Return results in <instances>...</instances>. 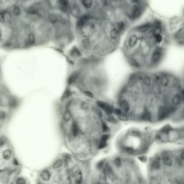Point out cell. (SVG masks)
<instances>
[{"instance_id": "cell-42", "label": "cell", "mask_w": 184, "mask_h": 184, "mask_svg": "<svg viewBox=\"0 0 184 184\" xmlns=\"http://www.w3.org/2000/svg\"><path fill=\"white\" fill-rule=\"evenodd\" d=\"M84 93L85 95L90 98H92L93 97V94L91 92H90V91H84Z\"/></svg>"}, {"instance_id": "cell-7", "label": "cell", "mask_w": 184, "mask_h": 184, "mask_svg": "<svg viewBox=\"0 0 184 184\" xmlns=\"http://www.w3.org/2000/svg\"><path fill=\"white\" fill-rule=\"evenodd\" d=\"M90 16L88 15H84L82 16L78 21L77 25L79 28H83L88 24V22L90 21Z\"/></svg>"}, {"instance_id": "cell-25", "label": "cell", "mask_w": 184, "mask_h": 184, "mask_svg": "<svg viewBox=\"0 0 184 184\" xmlns=\"http://www.w3.org/2000/svg\"><path fill=\"white\" fill-rule=\"evenodd\" d=\"M161 28L160 26H156L153 31V34L154 36L157 35L161 34Z\"/></svg>"}, {"instance_id": "cell-11", "label": "cell", "mask_w": 184, "mask_h": 184, "mask_svg": "<svg viewBox=\"0 0 184 184\" xmlns=\"http://www.w3.org/2000/svg\"><path fill=\"white\" fill-rule=\"evenodd\" d=\"M152 114L148 109H146L144 111L141 116L142 120L145 121H152L153 119Z\"/></svg>"}, {"instance_id": "cell-33", "label": "cell", "mask_w": 184, "mask_h": 184, "mask_svg": "<svg viewBox=\"0 0 184 184\" xmlns=\"http://www.w3.org/2000/svg\"><path fill=\"white\" fill-rule=\"evenodd\" d=\"M152 184H162L161 179L158 177H155L152 180Z\"/></svg>"}, {"instance_id": "cell-28", "label": "cell", "mask_w": 184, "mask_h": 184, "mask_svg": "<svg viewBox=\"0 0 184 184\" xmlns=\"http://www.w3.org/2000/svg\"><path fill=\"white\" fill-rule=\"evenodd\" d=\"M63 118L65 121H68L70 120L71 118V114L68 111H65L63 115Z\"/></svg>"}, {"instance_id": "cell-41", "label": "cell", "mask_w": 184, "mask_h": 184, "mask_svg": "<svg viewBox=\"0 0 184 184\" xmlns=\"http://www.w3.org/2000/svg\"><path fill=\"white\" fill-rule=\"evenodd\" d=\"M138 159L140 160L143 163H145L147 160V157L146 156H145V155L140 156L138 157Z\"/></svg>"}, {"instance_id": "cell-49", "label": "cell", "mask_w": 184, "mask_h": 184, "mask_svg": "<svg viewBox=\"0 0 184 184\" xmlns=\"http://www.w3.org/2000/svg\"><path fill=\"white\" fill-rule=\"evenodd\" d=\"M13 164H15V165H18V162L17 161V160H16V159H15V160H14V161H13Z\"/></svg>"}, {"instance_id": "cell-40", "label": "cell", "mask_w": 184, "mask_h": 184, "mask_svg": "<svg viewBox=\"0 0 184 184\" xmlns=\"http://www.w3.org/2000/svg\"><path fill=\"white\" fill-rule=\"evenodd\" d=\"M13 12L15 15H18L20 14V13H21V10L18 7H15L13 9Z\"/></svg>"}, {"instance_id": "cell-43", "label": "cell", "mask_w": 184, "mask_h": 184, "mask_svg": "<svg viewBox=\"0 0 184 184\" xmlns=\"http://www.w3.org/2000/svg\"><path fill=\"white\" fill-rule=\"evenodd\" d=\"M114 113L117 116H120L122 113V110L120 109H116L114 110Z\"/></svg>"}, {"instance_id": "cell-9", "label": "cell", "mask_w": 184, "mask_h": 184, "mask_svg": "<svg viewBox=\"0 0 184 184\" xmlns=\"http://www.w3.org/2000/svg\"><path fill=\"white\" fill-rule=\"evenodd\" d=\"M120 33L116 28H110L109 33V37L111 40L115 41L119 37Z\"/></svg>"}, {"instance_id": "cell-2", "label": "cell", "mask_w": 184, "mask_h": 184, "mask_svg": "<svg viewBox=\"0 0 184 184\" xmlns=\"http://www.w3.org/2000/svg\"><path fill=\"white\" fill-rule=\"evenodd\" d=\"M163 165L168 168H171L175 165L174 157L172 152L164 151L160 155Z\"/></svg>"}, {"instance_id": "cell-23", "label": "cell", "mask_w": 184, "mask_h": 184, "mask_svg": "<svg viewBox=\"0 0 184 184\" xmlns=\"http://www.w3.org/2000/svg\"><path fill=\"white\" fill-rule=\"evenodd\" d=\"M129 62L131 65L135 68H138L140 67V63L136 59L134 58H131L129 60Z\"/></svg>"}, {"instance_id": "cell-3", "label": "cell", "mask_w": 184, "mask_h": 184, "mask_svg": "<svg viewBox=\"0 0 184 184\" xmlns=\"http://www.w3.org/2000/svg\"><path fill=\"white\" fill-rule=\"evenodd\" d=\"M168 142H176L182 139V136L179 128L173 127L169 131L168 133Z\"/></svg>"}, {"instance_id": "cell-32", "label": "cell", "mask_w": 184, "mask_h": 184, "mask_svg": "<svg viewBox=\"0 0 184 184\" xmlns=\"http://www.w3.org/2000/svg\"><path fill=\"white\" fill-rule=\"evenodd\" d=\"M102 129L103 132H108L109 131V127L108 126L107 124L103 122L102 123Z\"/></svg>"}, {"instance_id": "cell-24", "label": "cell", "mask_w": 184, "mask_h": 184, "mask_svg": "<svg viewBox=\"0 0 184 184\" xmlns=\"http://www.w3.org/2000/svg\"><path fill=\"white\" fill-rule=\"evenodd\" d=\"M71 92L70 90L68 89H67L63 94L62 96L61 97V99L63 100L67 99V98H68L71 96Z\"/></svg>"}, {"instance_id": "cell-10", "label": "cell", "mask_w": 184, "mask_h": 184, "mask_svg": "<svg viewBox=\"0 0 184 184\" xmlns=\"http://www.w3.org/2000/svg\"><path fill=\"white\" fill-rule=\"evenodd\" d=\"M150 23H147L142 24L137 27L136 30L138 32L141 33H144L148 32L152 27Z\"/></svg>"}, {"instance_id": "cell-15", "label": "cell", "mask_w": 184, "mask_h": 184, "mask_svg": "<svg viewBox=\"0 0 184 184\" xmlns=\"http://www.w3.org/2000/svg\"><path fill=\"white\" fill-rule=\"evenodd\" d=\"M172 154L173 156L177 157L184 163V148L174 152V154Z\"/></svg>"}, {"instance_id": "cell-36", "label": "cell", "mask_w": 184, "mask_h": 184, "mask_svg": "<svg viewBox=\"0 0 184 184\" xmlns=\"http://www.w3.org/2000/svg\"><path fill=\"white\" fill-rule=\"evenodd\" d=\"M116 166L117 167H120L121 165V159L120 157H117L115 159L114 161Z\"/></svg>"}, {"instance_id": "cell-12", "label": "cell", "mask_w": 184, "mask_h": 184, "mask_svg": "<svg viewBox=\"0 0 184 184\" xmlns=\"http://www.w3.org/2000/svg\"><path fill=\"white\" fill-rule=\"evenodd\" d=\"M126 27V24L125 22L123 20H122V21H119L116 23V28L118 30L120 34H122V33L124 31Z\"/></svg>"}, {"instance_id": "cell-22", "label": "cell", "mask_w": 184, "mask_h": 184, "mask_svg": "<svg viewBox=\"0 0 184 184\" xmlns=\"http://www.w3.org/2000/svg\"><path fill=\"white\" fill-rule=\"evenodd\" d=\"M11 151L8 149L4 151L3 154V157L5 160H9L11 158Z\"/></svg>"}, {"instance_id": "cell-14", "label": "cell", "mask_w": 184, "mask_h": 184, "mask_svg": "<svg viewBox=\"0 0 184 184\" xmlns=\"http://www.w3.org/2000/svg\"><path fill=\"white\" fill-rule=\"evenodd\" d=\"M79 76L78 72H74L68 78V82L69 84H71L74 83L77 79Z\"/></svg>"}, {"instance_id": "cell-34", "label": "cell", "mask_w": 184, "mask_h": 184, "mask_svg": "<svg viewBox=\"0 0 184 184\" xmlns=\"http://www.w3.org/2000/svg\"><path fill=\"white\" fill-rule=\"evenodd\" d=\"M16 184H26V180L23 177H20L16 180Z\"/></svg>"}, {"instance_id": "cell-46", "label": "cell", "mask_w": 184, "mask_h": 184, "mask_svg": "<svg viewBox=\"0 0 184 184\" xmlns=\"http://www.w3.org/2000/svg\"><path fill=\"white\" fill-rule=\"evenodd\" d=\"M0 20L1 22H4L5 20L4 14L3 12H1L0 14Z\"/></svg>"}, {"instance_id": "cell-45", "label": "cell", "mask_w": 184, "mask_h": 184, "mask_svg": "<svg viewBox=\"0 0 184 184\" xmlns=\"http://www.w3.org/2000/svg\"><path fill=\"white\" fill-rule=\"evenodd\" d=\"M5 116H6V114H5V113L4 112L1 111L0 112V118L1 120L4 119L5 118Z\"/></svg>"}, {"instance_id": "cell-35", "label": "cell", "mask_w": 184, "mask_h": 184, "mask_svg": "<svg viewBox=\"0 0 184 184\" xmlns=\"http://www.w3.org/2000/svg\"><path fill=\"white\" fill-rule=\"evenodd\" d=\"M154 36L155 40L158 43H160L163 40V37L161 34L154 35Z\"/></svg>"}, {"instance_id": "cell-37", "label": "cell", "mask_w": 184, "mask_h": 184, "mask_svg": "<svg viewBox=\"0 0 184 184\" xmlns=\"http://www.w3.org/2000/svg\"><path fill=\"white\" fill-rule=\"evenodd\" d=\"M107 146V142L100 141V143H99V146H98V148L99 149H102V148H104L105 147H106Z\"/></svg>"}, {"instance_id": "cell-47", "label": "cell", "mask_w": 184, "mask_h": 184, "mask_svg": "<svg viewBox=\"0 0 184 184\" xmlns=\"http://www.w3.org/2000/svg\"><path fill=\"white\" fill-rule=\"evenodd\" d=\"M60 3L61 4L64 5H67L68 4V1L67 0H60Z\"/></svg>"}, {"instance_id": "cell-44", "label": "cell", "mask_w": 184, "mask_h": 184, "mask_svg": "<svg viewBox=\"0 0 184 184\" xmlns=\"http://www.w3.org/2000/svg\"><path fill=\"white\" fill-rule=\"evenodd\" d=\"M180 92L181 96H182L183 105H184V87L183 88L181 89V90L180 91Z\"/></svg>"}, {"instance_id": "cell-20", "label": "cell", "mask_w": 184, "mask_h": 184, "mask_svg": "<svg viewBox=\"0 0 184 184\" xmlns=\"http://www.w3.org/2000/svg\"><path fill=\"white\" fill-rule=\"evenodd\" d=\"M71 12L72 14L76 16H78L80 14V11L79 7L76 4H73L72 7Z\"/></svg>"}, {"instance_id": "cell-29", "label": "cell", "mask_w": 184, "mask_h": 184, "mask_svg": "<svg viewBox=\"0 0 184 184\" xmlns=\"http://www.w3.org/2000/svg\"><path fill=\"white\" fill-rule=\"evenodd\" d=\"M28 40L29 43L31 44H33L35 42V36L34 34L32 33H30L28 35Z\"/></svg>"}, {"instance_id": "cell-21", "label": "cell", "mask_w": 184, "mask_h": 184, "mask_svg": "<svg viewBox=\"0 0 184 184\" xmlns=\"http://www.w3.org/2000/svg\"><path fill=\"white\" fill-rule=\"evenodd\" d=\"M81 2L84 7L87 9H90L91 8L93 5V1L91 0H82Z\"/></svg>"}, {"instance_id": "cell-19", "label": "cell", "mask_w": 184, "mask_h": 184, "mask_svg": "<svg viewBox=\"0 0 184 184\" xmlns=\"http://www.w3.org/2000/svg\"><path fill=\"white\" fill-rule=\"evenodd\" d=\"M120 107L125 112H127L129 110V105L126 101L125 100L120 101Z\"/></svg>"}, {"instance_id": "cell-5", "label": "cell", "mask_w": 184, "mask_h": 184, "mask_svg": "<svg viewBox=\"0 0 184 184\" xmlns=\"http://www.w3.org/2000/svg\"><path fill=\"white\" fill-rule=\"evenodd\" d=\"M99 107L103 109L108 114H111L114 112V107L111 105L101 101H98L97 102Z\"/></svg>"}, {"instance_id": "cell-31", "label": "cell", "mask_w": 184, "mask_h": 184, "mask_svg": "<svg viewBox=\"0 0 184 184\" xmlns=\"http://www.w3.org/2000/svg\"><path fill=\"white\" fill-rule=\"evenodd\" d=\"M180 180L177 177H174L170 181V184H180Z\"/></svg>"}, {"instance_id": "cell-51", "label": "cell", "mask_w": 184, "mask_h": 184, "mask_svg": "<svg viewBox=\"0 0 184 184\" xmlns=\"http://www.w3.org/2000/svg\"><path fill=\"white\" fill-rule=\"evenodd\" d=\"M180 184H184V180L180 179Z\"/></svg>"}, {"instance_id": "cell-39", "label": "cell", "mask_w": 184, "mask_h": 184, "mask_svg": "<svg viewBox=\"0 0 184 184\" xmlns=\"http://www.w3.org/2000/svg\"><path fill=\"white\" fill-rule=\"evenodd\" d=\"M109 138V136L108 135H103L101 137L100 141L104 142H107V141L108 140Z\"/></svg>"}, {"instance_id": "cell-26", "label": "cell", "mask_w": 184, "mask_h": 184, "mask_svg": "<svg viewBox=\"0 0 184 184\" xmlns=\"http://www.w3.org/2000/svg\"><path fill=\"white\" fill-rule=\"evenodd\" d=\"M63 163V161L62 159H58L54 164L53 165V168L54 169H56V168L60 167L62 165Z\"/></svg>"}, {"instance_id": "cell-4", "label": "cell", "mask_w": 184, "mask_h": 184, "mask_svg": "<svg viewBox=\"0 0 184 184\" xmlns=\"http://www.w3.org/2000/svg\"><path fill=\"white\" fill-rule=\"evenodd\" d=\"M163 164L161 161L160 156H157L153 159L150 164V167L152 170L159 171L161 169Z\"/></svg>"}, {"instance_id": "cell-50", "label": "cell", "mask_w": 184, "mask_h": 184, "mask_svg": "<svg viewBox=\"0 0 184 184\" xmlns=\"http://www.w3.org/2000/svg\"><path fill=\"white\" fill-rule=\"evenodd\" d=\"M4 141H3V140H2V139H1V140H0V146H2L3 145V144H4Z\"/></svg>"}, {"instance_id": "cell-13", "label": "cell", "mask_w": 184, "mask_h": 184, "mask_svg": "<svg viewBox=\"0 0 184 184\" xmlns=\"http://www.w3.org/2000/svg\"><path fill=\"white\" fill-rule=\"evenodd\" d=\"M143 82L144 85L146 87L149 88L152 86L153 81L152 79L150 76H146L143 78Z\"/></svg>"}, {"instance_id": "cell-6", "label": "cell", "mask_w": 184, "mask_h": 184, "mask_svg": "<svg viewBox=\"0 0 184 184\" xmlns=\"http://www.w3.org/2000/svg\"><path fill=\"white\" fill-rule=\"evenodd\" d=\"M162 56V52L159 49H156L152 53V63L156 64L160 60Z\"/></svg>"}, {"instance_id": "cell-16", "label": "cell", "mask_w": 184, "mask_h": 184, "mask_svg": "<svg viewBox=\"0 0 184 184\" xmlns=\"http://www.w3.org/2000/svg\"><path fill=\"white\" fill-rule=\"evenodd\" d=\"M40 176L43 180L48 181L50 179L51 174L48 170H44L41 173Z\"/></svg>"}, {"instance_id": "cell-48", "label": "cell", "mask_w": 184, "mask_h": 184, "mask_svg": "<svg viewBox=\"0 0 184 184\" xmlns=\"http://www.w3.org/2000/svg\"><path fill=\"white\" fill-rule=\"evenodd\" d=\"M103 162L102 161L99 162V163L97 164V168H99V169L101 168L102 166H103Z\"/></svg>"}, {"instance_id": "cell-30", "label": "cell", "mask_w": 184, "mask_h": 184, "mask_svg": "<svg viewBox=\"0 0 184 184\" xmlns=\"http://www.w3.org/2000/svg\"><path fill=\"white\" fill-rule=\"evenodd\" d=\"M49 19L52 23H56L57 21V18L56 16L54 14H51L49 16Z\"/></svg>"}, {"instance_id": "cell-17", "label": "cell", "mask_w": 184, "mask_h": 184, "mask_svg": "<svg viewBox=\"0 0 184 184\" xmlns=\"http://www.w3.org/2000/svg\"><path fill=\"white\" fill-rule=\"evenodd\" d=\"M76 182L77 184H80L82 179V174L81 171L77 170L76 172L75 175Z\"/></svg>"}, {"instance_id": "cell-38", "label": "cell", "mask_w": 184, "mask_h": 184, "mask_svg": "<svg viewBox=\"0 0 184 184\" xmlns=\"http://www.w3.org/2000/svg\"><path fill=\"white\" fill-rule=\"evenodd\" d=\"M18 102L14 99H11L9 102V105L11 107H15L17 105Z\"/></svg>"}, {"instance_id": "cell-1", "label": "cell", "mask_w": 184, "mask_h": 184, "mask_svg": "<svg viewBox=\"0 0 184 184\" xmlns=\"http://www.w3.org/2000/svg\"><path fill=\"white\" fill-rule=\"evenodd\" d=\"M134 4L131 10L128 11L127 15L131 20H135L139 18L142 14L143 9L140 5V1H132Z\"/></svg>"}, {"instance_id": "cell-8", "label": "cell", "mask_w": 184, "mask_h": 184, "mask_svg": "<svg viewBox=\"0 0 184 184\" xmlns=\"http://www.w3.org/2000/svg\"><path fill=\"white\" fill-rule=\"evenodd\" d=\"M138 37L135 34L131 35L128 39V46L130 48H133L137 45L138 41Z\"/></svg>"}, {"instance_id": "cell-18", "label": "cell", "mask_w": 184, "mask_h": 184, "mask_svg": "<svg viewBox=\"0 0 184 184\" xmlns=\"http://www.w3.org/2000/svg\"><path fill=\"white\" fill-rule=\"evenodd\" d=\"M79 129L77 124L74 122L72 124L71 128V133L72 135L74 137L77 136L79 133Z\"/></svg>"}, {"instance_id": "cell-27", "label": "cell", "mask_w": 184, "mask_h": 184, "mask_svg": "<svg viewBox=\"0 0 184 184\" xmlns=\"http://www.w3.org/2000/svg\"><path fill=\"white\" fill-rule=\"evenodd\" d=\"M105 119H106L107 121L110 123H114L116 122V120L115 119V118L112 116H110V114H108L105 116Z\"/></svg>"}]
</instances>
